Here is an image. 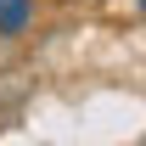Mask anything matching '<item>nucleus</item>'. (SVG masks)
Returning <instances> with one entry per match:
<instances>
[{
  "mask_svg": "<svg viewBox=\"0 0 146 146\" xmlns=\"http://www.w3.org/2000/svg\"><path fill=\"white\" fill-rule=\"evenodd\" d=\"M0 23L17 28V23H23V0H0Z\"/></svg>",
  "mask_w": 146,
  "mask_h": 146,
  "instance_id": "f257e3e1",
  "label": "nucleus"
}]
</instances>
